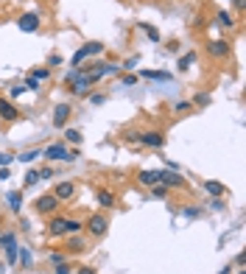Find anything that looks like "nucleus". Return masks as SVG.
Listing matches in <instances>:
<instances>
[{
    "mask_svg": "<svg viewBox=\"0 0 246 274\" xmlns=\"http://www.w3.org/2000/svg\"><path fill=\"white\" fill-rule=\"evenodd\" d=\"M137 143H143L146 148H162L165 146V135H162V132H143V135L137 137Z\"/></svg>",
    "mask_w": 246,
    "mask_h": 274,
    "instance_id": "6e6552de",
    "label": "nucleus"
},
{
    "mask_svg": "<svg viewBox=\"0 0 246 274\" xmlns=\"http://www.w3.org/2000/svg\"><path fill=\"white\" fill-rule=\"evenodd\" d=\"M36 182H39V171H28L26 173V188H34Z\"/></svg>",
    "mask_w": 246,
    "mask_h": 274,
    "instance_id": "bb28decb",
    "label": "nucleus"
},
{
    "mask_svg": "<svg viewBox=\"0 0 246 274\" xmlns=\"http://www.w3.org/2000/svg\"><path fill=\"white\" fill-rule=\"evenodd\" d=\"M193 103H196V106H207V103H210V95L196 93V95H193Z\"/></svg>",
    "mask_w": 246,
    "mask_h": 274,
    "instance_id": "cd10ccee",
    "label": "nucleus"
},
{
    "mask_svg": "<svg viewBox=\"0 0 246 274\" xmlns=\"http://www.w3.org/2000/svg\"><path fill=\"white\" fill-rule=\"evenodd\" d=\"M137 182H140L143 188H154V185H159L157 182V171L151 168V171H140L137 173Z\"/></svg>",
    "mask_w": 246,
    "mask_h": 274,
    "instance_id": "2eb2a0df",
    "label": "nucleus"
},
{
    "mask_svg": "<svg viewBox=\"0 0 246 274\" xmlns=\"http://www.w3.org/2000/svg\"><path fill=\"white\" fill-rule=\"evenodd\" d=\"M0 118L3 120H17L20 118V109L9 101V98H0Z\"/></svg>",
    "mask_w": 246,
    "mask_h": 274,
    "instance_id": "ddd939ff",
    "label": "nucleus"
},
{
    "mask_svg": "<svg viewBox=\"0 0 246 274\" xmlns=\"http://www.w3.org/2000/svg\"><path fill=\"white\" fill-rule=\"evenodd\" d=\"M0 246L6 252V266L17 263V238H14V232H0Z\"/></svg>",
    "mask_w": 246,
    "mask_h": 274,
    "instance_id": "f03ea898",
    "label": "nucleus"
},
{
    "mask_svg": "<svg viewBox=\"0 0 246 274\" xmlns=\"http://www.w3.org/2000/svg\"><path fill=\"white\" fill-rule=\"evenodd\" d=\"M51 263H56V266H59V263H64V255H59V252H53V255H51Z\"/></svg>",
    "mask_w": 246,
    "mask_h": 274,
    "instance_id": "4c0bfd02",
    "label": "nucleus"
},
{
    "mask_svg": "<svg viewBox=\"0 0 246 274\" xmlns=\"http://www.w3.org/2000/svg\"><path fill=\"white\" fill-rule=\"evenodd\" d=\"M143 76L146 78H159V81H171L168 73H157V70H143Z\"/></svg>",
    "mask_w": 246,
    "mask_h": 274,
    "instance_id": "393cba45",
    "label": "nucleus"
},
{
    "mask_svg": "<svg viewBox=\"0 0 246 274\" xmlns=\"http://www.w3.org/2000/svg\"><path fill=\"white\" fill-rule=\"evenodd\" d=\"M151 193H154L157 199H165V196H168V188H162V185H154V188H151Z\"/></svg>",
    "mask_w": 246,
    "mask_h": 274,
    "instance_id": "7c9ffc66",
    "label": "nucleus"
},
{
    "mask_svg": "<svg viewBox=\"0 0 246 274\" xmlns=\"http://www.w3.org/2000/svg\"><path fill=\"white\" fill-rule=\"evenodd\" d=\"M53 176V168H39V179H51Z\"/></svg>",
    "mask_w": 246,
    "mask_h": 274,
    "instance_id": "c9c22d12",
    "label": "nucleus"
},
{
    "mask_svg": "<svg viewBox=\"0 0 246 274\" xmlns=\"http://www.w3.org/2000/svg\"><path fill=\"white\" fill-rule=\"evenodd\" d=\"M39 87V81L36 78H26V90H36Z\"/></svg>",
    "mask_w": 246,
    "mask_h": 274,
    "instance_id": "ea45409f",
    "label": "nucleus"
},
{
    "mask_svg": "<svg viewBox=\"0 0 246 274\" xmlns=\"http://www.w3.org/2000/svg\"><path fill=\"white\" fill-rule=\"evenodd\" d=\"M84 246H87V240L84 238H70L67 240V255H81Z\"/></svg>",
    "mask_w": 246,
    "mask_h": 274,
    "instance_id": "a211bd4d",
    "label": "nucleus"
},
{
    "mask_svg": "<svg viewBox=\"0 0 246 274\" xmlns=\"http://www.w3.org/2000/svg\"><path fill=\"white\" fill-rule=\"evenodd\" d=\"M73 193H76V185H73V182H59V185L53 188V196L59 199V202H70Z\"/></svg>",
    "mask_w": 246,
    "mask_h": 274,
    "instance_id": "9b49d317",
    "label": "nucleus"
},
{
    "mask_svg": "<svg viewBox=\"0 0 246 274\" xmlns=\"http://www.w3.org/2000/svg\"><path fill=\"white\" fill-rule=\"evenodd\" d=\"M59 205H62V202L53 196V193H42V196L34 202V207L39 210V213H56V210H59Z\"/></svg>",
    "mask_w": 246,
    "mask_h": 274,
    "instance_id": "0eeeda50",
    "label": "nucleus"
},
{
    "mask_svg": "<svg viewBox=\"0 0 246 274\" xmlns=\"http://www.w3.org/2000/svg\"><path fill=\"white\" fill-rule=\"evenodd\" d=\"M204 190H207L213 199H218V196H224V193H227V185H224V182L210 179V182H204Z\"/></svg>",
    "mask_w": 246,
    "mask_h": 274,
    "instance_id": "4468645a",
    "label": "nucleus"
},
{
    "mask_svg": "<svg viewBox=\"0 0 246 274\" xmlns=\"http://www.w3.org/2000/svg\"><path fill=\"white\" fill-rule=\"evenodd\" d=\"M42 157H45V160H62V163H73V160H76V154H70L67 148L62 146V143H56V146H48V148L42 151Z\"/></svg>",
    "mask_w": 246,
    "mask_h": 274,
    "instance_id": "20e7f679",
    "label": "nucleus"
},
{
    "mask_svg": "<svg viewBox=\"0 0 246 274\" xmlns=\"http://www.w3.org/2000/svg\"><path fill=\"white\" fill-rule=\"evenodd\" d=\"M137 59H140V56H132V59H126V65H123L121 70H132V68H137Z\"/></svg>",
    "mask_w": 246,
    "mask_h": 274,
    "instance_id": "473e14b6",
    "label": "nucleus"
},
{
    "mask_svg": "<svg viewBox=\"0 0 246 274\" xmlns=\"http://www.w3.org/2000/svg\"><path fill=\"white\" fill-rule=\"evenodd\" d=\"M81 230V224L76 221V218H62V215H56L51 224H48V235L51 238H62V235H76V232Z\"/></svg>",
    "mask_w": 246,
    "mask_h": 274,
    "instance_id": "f257e3e1",
    "label": "nucleus"
},
{
    "mask_svg": "<svg viewBox=\"0 0 246 274\" xmlns=\"http://www.w3.org/2000/svg\"><path fill=\"white\" fill-rule=\"evenodd\" d=\"M193 62H196V53H193V51H190V53H184L182 59H179V65H176V70H187L190 65H193Z\"/></svg>",
    "mask_w": 246,
    "mask_h": 274,
    "instance_id": "412c9836",
    "label": "nucleus"
},
{
    "mask_svg": "<svg viewBox=\"0 0 246 274\" xmlns=\"http://www.w3.org/2000/svg\"><path fill=\"white\" fill-rule=\"evenodd\" d=\"M190 109V101H176L174 103V112H187Z\"/></svg>",
    "mask_w": 246,
    "mask_h": 274,
    "instance_id": "2f4dec72",
    "label": "nucleus"
},
{
    "mask_svg": "<svg viewBox=\"0 0 246 274\" xmlns=\"http://www.w3.org/2000/svg\"><path fill=\"white\" fill-rule=\"evenodd\" d=\"M202 213V210H199V207H187V210H184L182 215H187V218H196V215Z\"/></svg>",
    "mask_w": 246,
    "mask_h": 274,
    "instance_id": "f704fd0d",
    "label": "nucleus"
},
{
    "mask_svg": "<svg viewBox=\"0 0 246 274\" xmlns=\"http://www.w3.org/2000/svg\"><path fill=\"white\" fill-rule=\"evenodd\" d=\"M229 272H232V269H229V266H224V269H221L218 274H229Z\"/></svg>",
    "mask_w": 246,
    "mask_h": 274,
    "instance_id": "de8ad7c7",
    "label": "nucleus"
},
{
    "mask_svg": "<svg viewBox=\"0 0 246 274\" xmlns=\"http://www.w3.org/2000/svg\"><path fill=\"white\" fill-rule=\"evenodd\" d=\"M101 51H104V45H101V42H87L84 48H79V51L73 53V59H70L73 68H79L81 62L87 59V56H95V53H101Z\"/></svg>",
    "mask_w": 246,
    "mask_h": 274,
    "instance_id": "39448f33",
    "label": "nucleus"
},
{
    "mask_svg": "<svg viewBox=\"0 0 246 274\" xmlns=\"http://www.w3.org/2000/svg\"><path fill=\"white\" fill-rule=\"evenodd\" d=\"M244 260H246V257H244V252H241V255L235 257V266H238V269H244Z\"/></svg>",
    "mask_w": 246,
    "mask_h": 274,
    "instance_id": "79ce46f5",
    "label": "nucleus"
},
{
    "mask_svg": "<svg viewBox=\"0 0 246 274\" xmlns=\"http://www.w3.org/2000/svg\"><path fill=\"white\" fill-rule=\"evenodd\" d=\"M87 232L92 235V238H101V235H106V227H109V221H106V215H101V213H95V215H90L87 218Z\"/></svg>",
    "mask_w": 246,
    "mask_h": 274,
    "instance_id": "7ed1b4c3",
    "label": "nucleus"
},
{
    "mask_svg": "<svg viewBox=\"0 0 246 274\" xmlns=\"http://www.w3.org/2000/svg\"><path fill=\"white\" fill-rule=\"evenodd\" d=\"M238 274H244V272H238Z\"/></svg>",
    "mask_w": 246,
    "mask_h": 274,
    "instance_id": "09e8293b",
    "label": "nucleus"
},
{
    "mask_svg": "<svg viewBox=\"0 0 246 274\" xmlns=\"http://www.w3.org/2000/svg\"><path fill=\"white\" fill-rule=\"evenodd\" d=\"M229 48H232V45H229L227 39H213V42L207 45V53H210L213 59H224V56H229Z\"/></svg>",
    "mask_w": 246,
    "mask_h": 274,
    "instance_id": "9d476101",
    "label": "nucleus"
},
{
    "mask_svg": "<svg viewBox=\"0 0 246 274\" xmlns=\"http://www.w3.org/2000/svg\"><path fill=\"white\" fill-rule=\"evenodd\" d=\"M95 196H98V205H101V207H106V210H112V207H115V196L109 193V190L101 188V190L95 193Z\"/></svg>",
    "mask_w": 246,
    "mask_h": 274,
    "instance_id": "f3484780",
    "label": "nucleus"
},
{
    "mask_svg": "<svg viewBox=\"0 0 246 274\" xmlns=\"http://www.w3.org/2000/svg\"><path fill=\"white\" fill-rule=\"evenodd\" d=\"M76 274H95V269L92 266H81V269H76Z\"/></svg>",
    "mask_w": 246,
    "mask_h": 274,
    "instance_id": "58836bf2",
    "label": "nucleus"
},
{
    "mask_svg": "<svg viewBox=\"0 0 246 274\" xmlns=\"http://www.w3.org/2000/svg\"><path fill=\"white\" fill-rule=\"evenodd\" d=\"M36 157H42V151H36V148H31V151H23V154L17 157L20 163H34Z\"/></svg>",
    "mask_w": 246,
    "mask_h": 274,
    "instance_id": "5701e85b",
    "label": "nucleus"
},
{
    "mask_svg": "<svg viewBox=\"0 0 246 274\" xmlns=\"http://www.w3.org/2000/svg\"><path fill=\"white\" fill-rule=\"evenodd\" d=\"M218 26L221 28H235V20H232V14H229V11H218Z\"/></svg>",
    "mask_w": 246,
    "mask_h": 274,
    "instance_id": "aec40b11",
    "label": "nucleus"
},
{
    "mask_svg": "<svg viewBox=\"0 0 246 274\" xmlns=\"http://www.w3.org/2000/svg\"><path fill=\"white\" fill-rule=\"evenodd\" d=\"M157 182L162 188H184V176L176 171H157Z\"/></svg>",
    "mask_w": 246,
    "mask_h": 274,
    "instance_id": "423d86ee",
    "label": "nucleus"
},
{
    "mask_svg": "<svg viewBox=\"0 0 246 274\" xmlns=\"http://www.w3.org/2000/svg\"><path fill=\"white\" fill-rule=\"evenodd\" d=\"M23 95H26V84H17V87H11L9 98H23Z\"/></svg>",
    "mask_w": 246,
    "mask_h": 274,
    "instance_id": "c85d7f7f",
    "label": "nucleus"
},
{
    "mask_svg": "<svg viewBox=\"0 0 246 274\" xmlns=\"http://www.w3.org/2000/svg\"><path fill=\"white\" fill-rule=\"evenodd\" d=\"M17 260L23 266H26V269H31V263H34V257H31V249H23V246H17Z\"/></svg>",
    "mask_w": 246,
    "mask_h": 274,
    "instance_id": "6ab92c4d",
    "label": "nucleus"
},
{
    "mask_svg": "<svg viewBox=\"0 0 246 274\" xmlns=\"http://www.w3.org/2000/svg\"><path fill=\"white\" fill-rule=\"evenodd\" d=\"M213 210H224V202H221V196L213 199Z\"/></svg>",
    "mask_w": 246,
    "mask_h": 274,
    "instance_id": "a19ab883",
    "label": "nucleus"
},
{
    "mask_svg": "<svg viewBox=\"0 0 246 274\" xmlns=\"http://www.w3.org/2000/svg\"><path fill=\"white\" fill-rule=\"evenodd\" d=\"M6 202H9V207L14 213L23 210V193H20V190H9V193H6Z\"/></svg>",
    "mask_w": 246,
    "mask_h": 274,
    "instance_id": "dca6fc26",
    "label": "nucleus"
},
{
    "mask_svg": "<svg viewBox=\"0 0 246 274\" xmlns=\"http://www.w3.org/2000/svg\"><path fill=\"white\" fill-rule=\"evenodd\" d=\"M140 28L146 31V34H149V39H151V42H159V31H157L154 26H149V23H143Z\"/></svg>",
    "mask_w": 246,
    "mask_h": 274,
    "instance_id": "b1692460",
    "label": "nucleus"
},
{
    "mask_svg": "<svg viewBox=\"0 0 246 274\" xmlns=\"http://www.w3.org/2000/svg\"><path fill=\"white\" fill-rule=\"evenodd\" d=\"M11 163H14V157L6 154V151H0V168H9Z\"/></svg>",
    "mask_w": 246,
    "mask_h": 274,
    "instance_id": "c756f323",
    "label": "nucleus"
},
{
    "mask_svg": "<svg viewBox=\"0 0 246 274\" xmlns=\"http://www.w3.org/2000/svg\"><path fill=\"white\" fill-rule=\"evenodd\" d=\"M67 118H70V103H56L53 109V126H67Z\"/></svg>",
    "mask_w": 246,
    "mask_h": 274,
    "instance_id": "f8f14e48",
    "label": "nucleus"
},
{
    "mask_svg": "<svg viewBox=\"0 0 246 274\" xmlns=\"http://www.w3.org/2000/svg\"><path fill=\"white\" fill-rule=\"evenodd\" d=\"M6 272H9V266H6L3 260H0V274H6Z\"/></svg>",
    "mask_w": 246,
    "mask_h": 274,
    "instance_id": "a18cd8bd",
    "label": "nucleus"
},
{
    "mask_svg": "<svg viewBox=\"0 0 246 274\" xmlns=\"http://www.w3.org/2000/svg\"><path fill=\"white\" fill-rule=\"evenodd\" d=\"M64 137H67V143H73V146H79V143H81V132H79V129H64Z\"/></svg>",
    "mask_w": 246,
    "mask_h": 274,
    "instance_id": "4be33fe9",
    "label": "nucleus"
},
{
    "mask_svg": "<svg viewBox=\"0 0 246 274\" xmlns=\"http://www.w3.org/2000/svg\"><path fill=\"white\" fill-rule=\"evenodd\" d=\"M246 6V0H235V9H244Z\"/></svg>",
    "mask_w": 246,
    "mask_h": 274,
    "instance_id": "49530a36",
    "label": "nucleus"
},
{
    "mask_svg": "<svg viewBox=\"0 0 246 274\" xmlns=\"http://www.w3.org/2000/svg\"><path fill=\"white\" fill-rule=\"evenodd\" d=\"M104 101H106V95H95V98H92V103H95V106H101Z\"/></svg>",
    "mask_w": 246,
    "mask_h": 274,
    "instance_id": "37998d69",
    "label": "nucleus"
},
{
    "mask_svg": "<svg viewBox=\"0 0 246 274\" xmlns=\"http://www.w3.org/2000/svg\"><path fill=\"white\" fill-rule=\"evenodd\" d=\"M73 269H70V263H59L56 266V274H70Z\"/></svg>",
    "mask_w": 246,
    "mask_h": 274,
    "instance_id": "72a5a7b5",
    "label": "nucleus"
},
{
    "mask_svg": "<svg viewBox=\"0 0 246 274\" xmlns=\"http://www.w3.org/2000/svg\"><path fill=\"white\" fill-rule=\"evenodd\" d=\"M0 179H9V168H0Z\"/></svg>",
    "mask_w": 246,
    "mask_h": 274,
    "instance_id": "c03bdc74",
    "label": "nucleus"
},
{
    "mask_svg": "<svg viewBox=\"0 0 246 274\" xmlns=\"http://www.w3.org/2000/svg\"><path fill=\"white\" fill-rule=\"evenodd\" d=\"M31 78H36V81H45V78H51V70H48V68H36L34 73H31Z\"/></svg>",
    "mask_w": 246,
    "mask_h": 274,
    "instance_id": "a878e982",
    "label": "nucleus"
},
{
    "mask_svg": "<svg viewBox=\"0 0 246 274\" xmlns=\"http://www.w3.org/2000/svg\"><path fill=\"white\" fill-rule=\"evenodd\" d=\"M20 31H26V34H34L36 28H39V14L36 11H28V14H23V17L17 20Z\"/></svg>",
    "mask_w": 246,
    "mask_h": 274,
    "instance_id": "1a4fd4ad",
    "label": "nucleus"
},
{
    "mask_svg": "<svg viewBox=\"0 0 246 274\" xmlns=\"http://www.w3.org/2000/svg\"><path fill=\"white\" fill-rule=\"evenodd\" d=\"M123 84H126V87L137 84V76H132V73H129V76H123Z\"/></svg>",
    "mask_w": 246,
    "mask_h": 274,
    "instance_id": "e433bc0d",
    "label": "nucleus"
}]
</instances>
